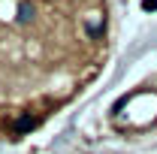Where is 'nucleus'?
I'll return each mask as SVG.
<instances>
[{
  "instance_id": "nucleus-1",
  "label": "nucleus",
  "mask_w": 157,
  "mask_h": 154,
  "mask_svg": "<svg viewBox=\"0 0 157 154\" xmlns=\"http://www.w3.org/2000/svg\"><path fill=\"white\" fill-rule=\"evenodd\" d=\"M142 9H145V12H151V9H157V0H145V3H142Z\"/></svg>"
}]
</instances>
